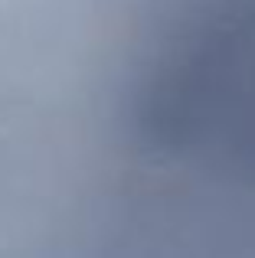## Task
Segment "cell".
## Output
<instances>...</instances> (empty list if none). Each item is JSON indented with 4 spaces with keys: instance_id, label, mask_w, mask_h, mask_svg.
<instances>
[{
    "instance_id": "1",
    "label": "cell",
    "mask_w": 255,
    "mask_h": 258,
    "mask_svg": "<svg viewBox=\"0 0 255 258\" xmlns=\"http://www.w3.org/2000/svg\"><path fill=\"white\" fill-rule=\"evenodd\" d=\"M134 121L151 144L255 173V0H229L151 72Z\"/></svg>"
}]
</instances>
